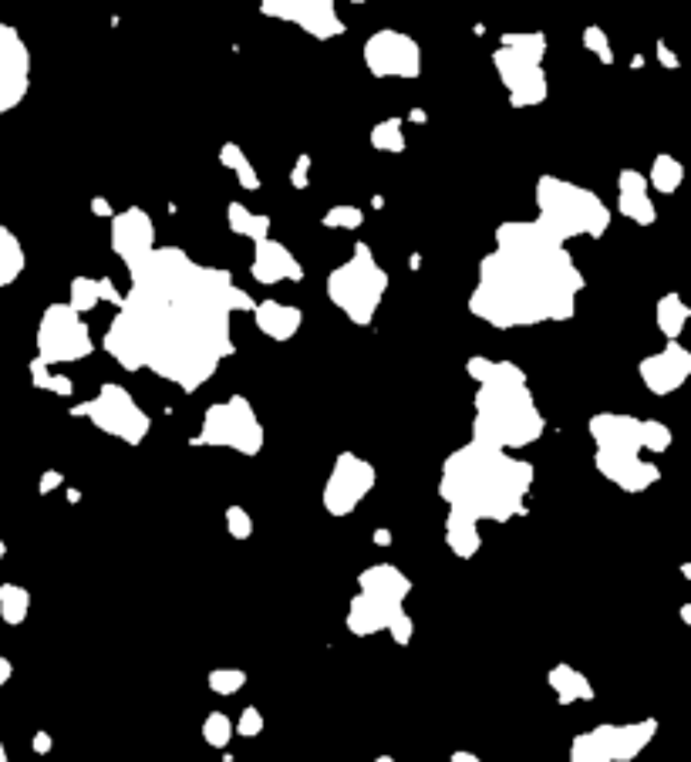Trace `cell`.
<instances>
[{
    "instance_id": "6da1fadb",
    "label": "cell",
    "mask_w": 691,
    "mask_h": 762,
    "mask_svg": "<svg viewBox=\"0 0 691 762\" xmlns=\"http://www.w3.org/2000/svg\"><path fill=\"white\" fill-rule=\"evenodd\" d=\"M129 294L105 328L102 348L125 371L199 392L236 351L233 311L257 301L230 270L196 263L183 247H156L129 267Z\"/></svg>"
},
{
    "instance_id": "7a4b0ae2",
    "label": "cell",
    "mask_w": 691,
    "mask_h": 762,
    "mask_svg": "<svg viewBox=\"0 0 691 762\" xmlns=\"http://www.w3.org/2000/svg\"><path fill=\"white\" fill-rule=\"evenodd\" d=\"M584 274L536 220H506L496 230V247L479 263V280L469 294L472 317L496 331L540 328L570 321Z\"/></svg>"
},
{
    "instance_id": "3957f363",
    "label": "cell",
    "mask_w": 691,
    "mask_h": 762,
    "mask_svg": "<svg viewBox=\"0 0 691 762\" xmlns=\"http://www.w3.org/2000/svg\"><path fill=\"white\" fill-rule=\"evenodd\" d=\"M536 483V466L513 452L466 442L445 456L439 473V496L449 513L476 523H509L526 516V496Z\"/></svg>"
},
{
    "instance_id": "277c9868",
    "label": "cell",
    "mask_w": 691,
    "mask_h": 762,
    "mask_svg": "<svg viewBox=\"0 0 691 762\" xmlns=\"http://www.w3.org/2000/svg\"><path fill=\"white\" fill-rule=\"evenodd\" d=\"M466 371L476 381L472 442H483V446L503 452H516L540 442V435L547 432V419H543L520 365L476 355L466 361Z\"/></svg>"
},
{
    "instance_id": "5b68a950",
    "label": "cell",
    "mask_w": 691,
    "mask_h": 762,
    "mask_svg": "<svg viewBox=\"0 0 691 762\" xmlns=\"http://www.w3.org/2000/svg\"><path fill=\"white\" fill-rule=\"evenodd\" d=\"M536 199V216L533 220L550 233L553 240L567 247L570 240L590 237L600 240L611 230V210L594 189L577 186L570 179L560 176H540V183L533 189Z\"/></svg>"
},
{
    "instance_id": "8992f818",
    "label": "cell",
    "mask_w": 691,
    "mask_h": 762,
    "mask_svg": "<svg viewBox=\"0 0 691 762\" xmlns=\"http://www.w3.org/2000/svg\"><path fill=\"white\" fill-rule=\"evenodd\" d=\"M412 594V577L395 564H371L358 574V594L351 597L344 624L354 638H371L392 628Z\"/></svg>"
},
{
    "instance_id": "52a82bcc",
    "label": "cell",
    "mask_w": 691,
    "mask_h": 762,
    "mask_svg": "<svg viewBox=\"0 0 691 762\" xmlns=\"http://www.w3.org/2000/svg\"><path fill=\"white\" fill-rule=\"evenodd\" d=\"M547 34L543 31H509L493 51V68L506 88L509 108H533L547 102L550 81L543 71Z\"/></svg>"
},
{
    "instance_id": "ba28073f",
    "label": "cell",
    "mask_w": 691,
    "mask_h": 762,
    "mask_svg": "<svg viewBox=\"0 0 691 762\" xmlns=\"http://www.w3.org/2000/svg\"><path fill=\"white\" fill-rule=\"evenodd\" d=\"M327 301L344 311L351 324L368 328L388 294V270L381 267L368 243H354L351 260L327 274Z\"/></svg>"
},
{
    "instance_id": "9c48e42d",
    "label": "cell",
    "mask_w": 691,
    "mask_h": 762,
    "mask_svg": "<svg viewBox=\"0 0 691 762\" xmlns=\"http://www.w3.org/2000/svg\"><path fill=\"white\" fill-rule=\"evenodd\" d=\"M193 449H233L240 456H260L263 422L247 395H230L203 412L199 432L189 439Z\"/></svg>"
},
{
    "instance_id": "30bf717a",
    "label": "cell",
    "mask_w": 691,
    "mask_h": 762,
    "mask_svg": "<svg viewBox=\"0 0 691 762\" xmlns=\"http://www.w3.org/2000/svg\"><path fill=\"white\" fill-rule=\"evenodd\" d=\"M71 419H88L95 429L125 446H142L145 435L152 432V419L145 415V408L135 402L129 388L115 385V381H105L92 398L71 408Z\"/></svg>"
},
{
    "instance_id": "8fae6325",
    "label": "cell",
    "mask_w": 691,
    "mask_h": 762,
    "mask_svg": "<svg viewBox=\"0 0 691 762\" xmlns=\"http://www.w3.org/2000/svg\"><path fill=\"white\" fill-rule=\"evenodd\" d=\"M658 736V719L600 722L570 742V762H631Z\"/></svg>"
},
{
    "instance_id": "7c38bea8",
    "label": "cell",
    "mask_w": 691,
    "mask_h": 762,
    "mask_svg": "<svg viewBox=\"0 0 691 762\" xmlns=\"http://www.w3.org/2000/svg\"><path fill=\"white\" fill-rule=\"evenodd\" d=\"M34 348H38L41 365H75L85 361L95 351L92 328L81 314L71 311L68 304H48L38 321V334H34Z\"/></svg>"
},
{
    "instance_id": "4fadbf2b",
    "label": "cell",
    "mask_w": 691,
    "mask_h": 762,
    "mask_svg": "<svg viewBox=\"0 0 691 762\" xmlns=\"http://www.w3.org/2000/svg\"><path fill=\"white\" fill-rule=\"evenodd\" d=\"M365 68L371 78H398L412 81L422 75V48L412 34L395 31V27H381V31L368 34L365 48H361Z\"/></svg>"
},
{
    "instance_id": "5bb4252c",
    "label": "cell",
    "mask_w": 691,
    "mask_h": 762,
    "mask_svg": "<svg viewBox=\"0 0 691 762\" xmlns=\"http://www.w3.org/2000/svg\"><path fill=\"white\" fill-rule=\"evenodd\" d=\"M375 483H378V469L371 466L368 459H361L358 452H338L321 493L324 510L338 516V520L341 516H351L365 503V496L375 489Z\"/></svg>"
},
{
    "instance_id": "9a60e30c",
    "label": "cell",
    "mask_w": 691,
    "mask_h": 762,
    "mask_svg": "<svg viewBox=\"0 0 691 762\" xmlns=\"http://www.w3.org/2000/svg\"><path fill=\"white\" fill-rule=\"evenodd\" d=\"M260 14L300 27L314 41H334L348 31L334 0H260Z\"/></svg>"
},
{
    "instance_id": "2e32d148",
    "label": "cell",
    "mask_w": 691,
    "mask_h": 762,
    "mask_svg": "<svg viewBox=\"0 0 691 762\" xmlns=\"http://www.w3.org/2000/svg\"><path fill=\"white\" fill-rule=\"evenodd\" d=\"M27 88H31V51L17 27L0 24V115L14 112L27 98Z\"/></svg>"
},
{
    "instance_id": "e0dca14e",
    "label": "cell",
    "mask_w": 691,
    "mask_h": 762,
    "mask_svg": "<svg viewBox=\"0 0 691 762\" xmlns=\"http://www.w3.org/2000/svg\"><path fill=\"white\" fill-rule=\"evenodd\" d=\"M638 375L651 395L665 398L671 392H678V388L691 378V351L681 341H665L661 351L641 358Z\"/></svg>"
},
{
    "instance_id": "ac0fdd59",
    "label": "cell",
    "mask_w": 691,
    "mask_h": 762,
    "mask_svg": "<svg viewBox=\"0 0 691 762\" xmlns=\"http://www.w3.org/2000/svg\"><path fill=\"white\" fill-rule=\"evenodd\" d=\"M108 243H112L115 257H122L125 267H132L135 260H142L145 253L156 250V220L142 206H129V210L112 216Z\"/></svg>"
},
{
    "instance_id": "d6986e66",
    "label": "cell",
    "mask_w": 691,
    "mask_h": 762,
    "mask_svg": "<svg viewBox=\"0 0 691 762\" xmlns=\"http://www.w3.org/2000/svg\"><path fill=\"white\" fill-rule=\"evenodd\" d=\"M594 466L607 483H614L617 489H624V493H631V496L648 493V489L661 479V469L654 466V462H648L644 456H631V452L594 449Z\"/></svg>"
},
{
    "instance_id": "ffe728a7",
    "label": "cell",
    "mask_w": 691,
    "mask_h": 762,
    "mask_svg": "<svg viewBox=\"0 0 691 762\" xmlns=\"http://www.w3.org/2000/svg\"><path fill=\"white\" fill-rule=\"evenodd\" d=\"M250 277H253V284L277 287V284H284V280H290V284H300V280L307 277V270H304V263L294 257V250L270 237L263 243H253Z\"/></svg>"
},
{
    "instance_id": "44dd1931",
    "label": "cell",
    "mask_w": 691,
    "mask_h": 762,
    "mask_svg": "<svg viewBox=\"0 0 691 762\" xmlns=\"http://www.w3.org/2000/svg\"><path fill=\"white\" fill-rule=\"evenodd\" d=\"M587 432L594 439V446L604 452H631V456L644 452V419H634V415L597 412L587 422Z\"/></svg>"
},
{
    "instance_id": "7402d4cb",
    "label": "cell",
    "mask_w": 691,
    "mask_h": 762,
    "mask_svg": "<svg viewBox=\"0 0 691 762\" xmlns=\"http://www.w3.org/2000/svg\"><path fill=\"white\" fill-rule=\"evenodd\" d=\"M617 213L638 226L658 223V206L651 203L648 176H641L638 169H621L617 176Z\"/></svg>"
},
{
    "instance_id": "603a6c76",
    "label": "cell",
    "mask_w": 691,
    "mask_h": 762,
    "mask_svg": "<svg viewBox=\"0 0 691 762\" xmlns=\"http://www.w3.org/2000/svg\"><path fill=\"white\" fill-rule=\"evenodd\" d=\"M253 324L260 328L263 338L284 344L290 338H297V331L304 328V311L294 304L267 297V301H257V307H253Z\"/></svg>"
},
{
    "instance_id": "cb8c5ba5",
    "label": "cell",
    "mask_w": 691,
    "mask_h": 762,
    "mask_svg": "<svg viewBox=\"0 0 691 762\" xmlns=\"http://www.w3.org/2000/svg\"><path fill=\"white\" fill-rule=\"evenodd\" d=\"M122 290L115 287V280L108 277H75L68 290V307L75 314L85 317L88 311H95L98 304H115L122 307Z\"/></svg>"
},
{
    "instance_id": "d4e9b609",
    "label": "cell",
    "mask_w": 691,
    "mask_h": 762,
    "mask_svg": "<svg viewBox=\"0 0 691 762\" xmlns=\"http://www.w3.org/2000/svg\"><path fill=\"white\" fill-rule=\"evenodd\" d=\"M547 685L553 688V695H557L560 705H574V702H594V685H590V678L584 675L580 668L567 665V661H560V665H553L547 671Z\"/></svg>"
},
{
    "instance_id": "484cf974",
    "label": "cell",
    "mask_w": 691,
    "mask_h": 762,
    "mask_svg": "<svg viewBox=\"0 0 691 762\" xmlns=\"http://www.w3.org/2000/svg\"><path fill=\"white\" fill-rule=\"evenodd\" d=\"M445 547L456 553L459 560H472L483 547V533H479V523L469 520V516L449 513L445 516Z\"/></svg>"
},
{
    "instance_id": "4316f807",
    "label": "cell",
    "mask_w": 691,
    "mask_h": 762,
    "mask_svg": "<svg viewBox=\"0 0 691 762\" xmlns=\"http://www.w3.org/2000/svg\"><path fill=\"white\" fill-rule=\"evenodd\" d=\"M226 226H230L236 237H243L250 243H263V240H270V226H274V220H270L267 213H253L250 206H243V203H226Z\"/></svg>"
},
{
    "instance_id": "83f0119b",
    "label": "cell",
    "mask_w": 691,
    "mask_h": 762,
    "mask_svg": "<svg viewBox=\"0 0 691 762\" xmlns=\"http://www.w3.org/2000/svg\"><path fill=\"white\" fill-rule=\"evenodd\" d=\"M688 321H691V307L681 301V294L658 297V304H654V324L665 334V341H678Z\"/></svg>"
},
{
    "instance_id": "f1b7e54d",
    "label": "cell",
    "mask_w": 691,
    "mask_h": 762,
    "mask_svg": "<svg viewBox=\"0 0 691 762\" xmlns=\"http://www.w3.org/2000/svg\"><path fill=\"white\" fill-rule=\"evenodd\" d=\"M220 166L230 169L233 176H236V183L247 189V193H257V189L263 186L260 172H257V166L250 162V156H247V149H243V145L223 142V149H220Z\"/></svg>"
},
{
    "instance_id": "f546056e",
    "label": "cell",
    "mask_w": 691,
    "mask_h": 762,
    "mask_svg": "<svg viewBox=\"0 0 691 762\" xmlns=\"http://www.w3.org/2000/svg\"><path fill=\"white\" fill-rule=\"evenodd\" d=\"M681 183H685V166H681L675 156H668V152L654 156L651 172H648V189H654V193L661 196H671L678 193Z\"/></svg>"
},
{
    "instance_id": "4dcf8cb0",
    "label": "cell",
    "mask_w": 691,
    "mask_h": 762,
    "mask_svg": "<svg viewBox=\"0 0 691 762\" xmlns=\"http://www.w3.org/2000/svg\"><path fill=\"white\" fill-rule=\"evenodd\" d=\"M24 267H27V257H24L21 240H17L7 226H0V287H11L14 280L24 274Z\"/></svg>"
},
{
    "instance_id": "1f68e13d",
    "label": "cell",
    "mask_w": 691,
    "mask_h": 762,
    "mask_svg": "<svg viewBox=\"0 0 691 762\" xmlns=\"http://www.w3.org/2000/svg\"><path fill=\"white\" fill-rule=\"evenodd\" d=\"M31 614V591L21 584H0V621L7 628H21Z\"/></svg>"
},
{
    "instance_id": "d6a6232c",
    "label": "cell",
    "mask_w": 691,
    "mask_h": 762,
    "mask_svg": "<svg viewBox=\"0 0 691 762\" xmlns=\"http://www.w3.org/2000/svg\"><path fill=\"white\" fill-rule=\"evenodd\" d=\"M31 385L38 388V392H51L58 398H71L75 395V381H71V375H61V371H51L48 365H41L38 358H31Z\"/></svg>"
},
{
    "instance_id": "836d02e7",
    "label": "cell",
    "mask_w": 691,
    "mask_h": 762,
    "mask_svg": "<svg viewBox=\"0 0 691 762\" xmlns=\"http://www.w3.org/2000/svg\"><path fill=\"white\" fill-rule=\"evenodd\" d=\"M371 145L378 152H388V156H402L405 152V129H402V119H385L371 129Z\"/></svg>"
},
{
    "instance_id": "e575fe53",
    "label": "cell",
    "mask_w": 691,
    "mask_h": 762,
    "mask_svg": "<svg viewBox=\"0 0 691 762\" xmlns=\"http://www.w3.org/2000/svg\"><path fill=\"white\" fill-rule=\"evenodd\" d=\"M321 223L327 226V230H348V233H354V230H361V226H365V210H361V206H354V203H334L331 210L321 216Z\"/></svg>"
},
{
    "instance_id": "d590c367",
    "label": "cell",
    "mask_w": 691,
    "mask_h": 762,
    "mask_svg": "<svg viewBox=\"0 0 691 762\" xmlns=\"http://www.w3.org/2000/svg\"><path fill=\"white\" fill-rule=\"evenodd\" d=\"M206 685H209V692L213 695L230 698V695L240 692L243 685H247V671L243 668H213L206 675Z\"/></svg>"
},
{
    "instance_id": "8d00e7d4",
    "label": "cell",
    "mask_w": 691,
    "mask_h": 762,
    "mask_svg": "<svg viewBox=\"0 0 691 762\" xmlns=\"http://www.w3.org/2000/svg\"><path fill=\"white\" fill-rule=\"evenodd\" d=\"M233 719L226 712H209L206 715V722H203V739H206V746H213V749H226L233 742Z\"/></svg>"
},
{
    "instance_id": "74e56055",
    "label": "cell",
    "mask_w": 691,
    "mask_h": 762,
    "mask_svg": "<svg viewBox=\"0 0 691 762\" xmlns=\"http://www.w3.org/2000/svg\"><path fill=\"white\" fill-rule=\"evenodd\" d=\"M580 41H584V48H587L590 54H594V58L600 61V65H607V68L614 65V44H611V38H607L604 27H597V24L584 27V34H580Z\"/></svg>"
},
{
    "instance_id": "f35d334b",
    "label": "cell",
    "mask_w": 691,
    "mask_h": 762,
    "mask_svg": "<svg viewBox=\"0 0 691 762\" xmlns=\"http://www.w3.org/2000/svg\"><path fill=\"white\" fill-rule=\"evenodd\" d=\"M675 442V432L658 419H644V452H668Z\"/></svg>"
},
{
    "instance_id": "ab89813d",
    "label": "cell",
    "mask_w": 691,
    "mask_h": 762,
    "mask_svg": "<svg viewBox=\"0 0 691 762\" xmlns=\"http://www.w3.org/2000/svg\"><path fill=\"white\" fill-rule=\"evenodd\" d=\"M226 533L233 540H250L253 537V516L243 506H226Z\"/></svg>"
},
{
    "instance_id": "60d3db41",
    "label": "cell",
    "mask_w": 691,
    "mask_h": 762,
    "mask_svg": "<svg viewBox=\"0 0 691 762\" xmlns=\"http://www.w3.org/2000/svg\"><path fill=\"white\" fill-rule=\"evenodd\" d=\"M233 732H236V736H243V739L260 736V732H263V712L257 709V705H247V709L236 715Z\"/></svg>"
},
{
    "instance_id": "b9f144b4",
    "label": "cell",
    "mask_w": 691,
    "mask_h": 762,
    "mask_svg": "<svg viewBox=\"0 0 691 762\" xmlns=\"http://www.w3.org/2000/svg\"><path fill=\"white\" fill-rule=\"evenodd\" d=\"M311 166H314V159L307 156V152H300L297 162H294V169H290V186L300 189V193L311 186Z\"/></svg>"
},
{
    "instance_id": "7bdbcfd3",
    "label": "cell",
    "mask_w": 691,
    "mask_h": 762,
    "mask_svg": "<svg viewBox=\"0 0 691 762\" xmlns=\"http://www.w3.org/2000/svg\"><path fill=\"white\" fill-rule=\"evenodd\" d=\"M388 634H392V641H395V644H402V648H405V644H412V634H415V621H412V614H408V611L398 614V618L392 621V628H388Z\"/></svg>"
},
{
    "instance_id": "ee69618b",
    "label": "cell",
    "mask_w": 691,
    "mask_h": 762,
    "mask_svg": "<svg viewBox=\"0 0 691 762\" xmlns=\"http://www.w3.org/2000/svg\"><path fill=\"white\" fill-rule=\"evenodd\" d=\"M654 58H658V65L665 68V71H678L681 68V58L668 48L665 41H654Z\"/></svg>"
},
{
    "instance_id": "f6af8a7d",
    "label": "cell",
    "mask_w": 691,
    "mask_h": 762,
    "mask_svg": "<svg viewBox=\"0 0 691 762\" xmlns=\"http://www.w3.org/2000/svg\"><path fill=\"white\" fill-rule=\"evenodd\" d=\"M61 486H65V473H58V469H48V473L41 476V483H38V493L48 496V493H54V489H61Z\"/></svg>"
},
{
    "instance_id": "bcb514c9",
    "label": "cell",
    "mask_w": 691,
    "mask_h": 762,
    "mask_svg": "<svg viewBox=\"0 0 691 762\" xmlns=\"http://www.w3.org/2000/svg\"><path fill=\"white\" fill-rule=\"evenodd\" d=\"M31 749L38 752V756H48V752L54 749V739H51V736H48V732H44V729H41V732H34V739H31Z\"/></svg>"
},
{
    "instance_id": "7dc6e473",
    "label": "cell",
    "mask_w": 691,
    "mask_h": 762,
    "mask_svg": "<svg viewBox=\"0 0 691 762\" xmlns=\"http://www.w3.org/2000/svg\"><path fill=\"white\" fill-rule=\"evenodd\" d=\"M92 213H95V216H108V220H112V216H115L112 203H108L105 196H95V199H92Z\"/></svg>"
},
{
    "instance_id": "c3c4849f",
    "label": "cell",
    "mask_w": 691,
    "mask_h": 762,
    "mask_svg": "<svg viewBox=\"0 0 691 762\" xmlns=\"http://www.w3.org/2000/svg\"><path fill=\"white\" fill-rule=\"evenodd\" d=\"M14 678V665H11V658H4L0 655V688H4L7 682Z\"/></svg>"
},
{
    "instance_id": "681fc988",
    "label": "cell",
    "mask_w": 691,
    "mask_h": 762,
    "mask_svg": "<svg viewBox=\"0 0 691 762\" xmlns=\"http://www.w3.org/2000/svg\"><path fill=\"white\" fill-rule=\"evenodd\" d=\"M371 540H375L378 543V547H392V530H385V526H378V530L375 533H371Z\"/></svg>"
},
{
    "instance_id": "f907efd6",
    "label": "cell",
    "mask_w": 691,
    "mask_h": 762,
    "mask_svg": "<svg viewBox=\"0 0 691 762\" xmlns=\"http://www.w3.org/2000/svg\"><path fill=\"white\" fill-rule=\"evenodd\" d=\"M449 762H483V759H479L476 752H469V749H456L449 756Z\"/></svg>"
},
{
    "instance_id": "816d5d0a",
    "label": "cell",
    "mask_w": 691,
    "mask_h": 762,
    "mask_svg": "<svg viewBox=\"0 0 691 762\" xmlns=\"http://www.w3.org/2000/svg\"><path fill=\"white\" fill-rule=\"evenodd\" d=\"M408 119L418 122V125H425V122H429V115H425L422 108H412V112H408Z\"/></svg>"
},
{
    "instance_id": "f5cc1de1",
    "label": "cell",
    "mask_w": 691,
    "mask_h": 762,
    "mask_svg": "<svg viewBox=\"0 0 691 762\" xmlns=\"http://www.w3.org/2000/svg\"><path fill=\"white\" fill-rule=\"evenodd\" d=\"M678 614H681V621H685L688 628H691V604H681V611H678Z\"/></svg>"
},
{
    "instance_id": "db71d44e",
    "label": "cell",
    "mask_w": 691,
    "mask_h": 762,
    "mask_svg": "<svg viewBox=\"0 0 691 762\" xmlns=\"http://www.w3.org/2000/svg\"><path fill=\"white\" fill-rule=\"evenodd\" d=\"M631 68H634V71L644 68V54H634V58H631Z\"/></svg>"
},
{
    "instance_id": "11a10c76",
    "label": "cell",
    "mask_w": 691,
    "mask_h": 762,
    "mask_svg": "<svg viewBox=\"0 0 691 762\" xmlns=\"http://www.w3.org/2000/svg\"><path fill=\"white\" fill-rule=\"evenodd\" d=\"M678 570H681V577H685V580H691V564H681Z\"/></svg>"
},
{
    "instance_id": "9f6ffc18",
    "label": "cell",
    "mask_w": 691,
    "mask_h": 762,
    "mask_svg": "<svg viewBox=\"0 0 691 762\" xmlns=\"http://www.w3.org/2000/svg\"><path fill=\"white\" fill-rule=\"evenodd\" d=\"M0 762H11V759H7V749H4V742H0Z\"/></svg>"
},
{
    "instance_id": "6f0895ef",
    "label": "cell",
    "mask_w": 691,
    "mask_h": 762,
    "mask_svg": "<svg viewBox=\"0 0 691 762\" xmlns=\"http://www.w3.org/2000/svg\"><path fill=\"white\" fill-rule=\"evenodd\" d=\"M4 557H7V543L0 540V560H4Z\"/></svg>"
},
{
    "instance_id": "680465c9",
    "label": "cell",
    "mask_w": 691,
    "mask_h": 762,
    "mask_svg": "<svg viewBox=\"0 0 691 762\" xmlns=\"http://www.w3.org/2000/svg\"><path fill=\"white\" fill-rule=\"evenodd\" d=\"M375 762H398V759H395V756H378Z\"/></svg>"
}]
</instances>
